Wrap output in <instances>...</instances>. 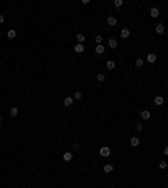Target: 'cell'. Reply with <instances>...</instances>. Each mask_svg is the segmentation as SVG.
Segmentation results:
<instances>
[{
	"label": "cell",
	"mask_w": 168,
	"mask_h": 188,
	"mask_svg": "<svg viewBox=\"0 0 168 188\" xmlns=\"http://www.w3.org/2000/svg\"><path fill=\"white\" fill-rule=\"evenodd\" d=\"M99 155L103 156V158H108V156L111 155V148H108V146H103V148L99 149Z\"/></svg>",
	"instance_id": "obj_1"
},
{
	"label": "cell",
	"mask_w": 168,
	"mask_h": 188,
	"mask_svg": "<svg viewBox=\"0 0 168 188\" xmlns=\"http://www.w3.org/2000/svg\"><path fill=\"white\" fill-rule=\"evenodd\" d=\"M140 116H141V119H145V121H148L150 118H151V112L148 111V109H143V111L140 112Z\"/></svg>",
	"instance_id": "obj_2"
},
{
	"label": "cell",
	"mask_w": 168,
	"mask_h": 188,
	"mask_svg": "<svg viewBox=\"0 0 168 188\" xmlns=\"http://www.w3.org/2000/svg\"><path fill=\"white\" fill-rule=\"evenodd\" d=\"M129 144H131L133 148H136V146H140V138H138V136H133L131 140H129Z\"/></svg>",
	"instance_id": "obj_3"
},
{
	"label": "cell",
	"mask_w": 168,
	"mask_h": 188,
	"mask_svg": "<svg viewBox=\"0 0 168 188\" xmlns=\"http://www.w3.org/2000/svg\"><path fill=\"white\" fill-rule=\"evenodd\" d=\"M156 59H158V56H156V54H148V56H146V60H148L150 64H155Z\"/></svg>",
	"instance_id": "obj_4"
},
{
	"label": "cell",
	"mask_w": 168,
	"mask_h": 188,
	"mask_svg": "<svg viewBox=\"0 0 168 188\" xmlns=\"http://www.w3.org/2000/svg\"><path fill=\"white\" fill-rule=\"evenodd\" d=\"M129 34H131V32H129V29H126V27H124L123 30H121V34H119V35H121V39H128V37H129Z\"/></svg>",
	"instance_id": "obj_5"
},
{
	"label": "cell",
	"mask_w": 168,
	"mask_h": 188,
	"mask_svg": "<svg viewBox=\"0 0 168 188\" xmlns=\"http://www.w3.org/2000/svg\"><path fill=\"white\" fill-rule=\"evenodd\" d=\"M108 24L111 25V27H114V25L118 24V19H116V17H113V15H109L108 17Z\"/></svg>",
	"instance_id": "obj_6"
},
{
	"label": "cell",
	"mask_w": 168,
	"mask_h": 188,
	"mask_svg": "<svg viewBox=\"0 0 168 188\" xmlns=\"http://www.w3.org/2000/svg\"><path fill=\"white\" fill-rule=\"evenodd\" d=\"M108 45H109V49H116L118 47V40L116 39H109L108 40Z\"/></svg>",
	"instance_id": "obj_7"
},
{
	"label": "cell",
	"mask_w": 168,
	"mask_h": 188,
	"mask_svg": "<svg viewBox=\"0 0 168 188\" xmlns=\"http://www.w3.org/2000/svg\"><path fill=\"white\" fill-rule=\"evenodd\" d=\"M72 103H74V97H71V96H67V97L64 99V106H66V108L72 106Z\"/></svg>",
	"instance_id": "obj_8"
},
{
	"label": "cell",
	"mask_w": 168,
	"mask_h": 188,
	"mask_svg": "<svg viewBox=\"0 0 168 188\" xmlns=\"http://www.w3.org/2000/svg\"><path fill=\"white\" fill-rule=\"evenodd\" d=\"M114 67H116V62H114V60H108V62H106V69H108V71H113Z\"/></svg>",
	"instance_id": "obj_9"
},
{
	"label": "cell",
	"mask_w": 168,
	"mask_h": 188,
	"mask_svg": "<svg viewBox=\"0 0 168 188\" xmlns=\"http://www.w3.org/2000/svg\"><path fill=\"white\" fill-rule=\"evenodd\" d=\"M150 15H151L153 19H156V17L160 15V10H158V8H156V7H153L151 10H150Z\"/></svg>",
	"instance_id": "obj_10"
},
{
	"label": "cell",
	"mask_w": 168,
	"mask_h": 188,
	"mask_svg": "<svg viewBox=\"0 0 168 188\" xmlns=\"http://www.w3.org/2000/svg\"><path fill=\"white\" fill-rule=\"evenodd\" d=\"M155 30H156V34H165V25L163 24H158L155 27Z\"/></svg>",
	"instance_id": "obj_11"
},
{
	"label": "cell",
	"mask_w": 168,
	"mask_h": 188,
	"mask_svg": "<svg viewBox=\"0 0 168 188\" xmlns=\"http://www.w3.org/2000/svg\"><path fill=\"white\" fill-rule=\"evenodd\" d=\"M62 160H64V161H72V153L71 151L64 153V155H62Z\"/></svg>",
	"instance_id": "obj_12"
},
{
	"label": "cell",
	"mask_w": 168,
	"mask_h": 188,
	"mask_svg": "<svg viewBox=\"0 0 168 188\" xmlns=\"http://www.w3.org/2000/svg\"><path fill=\"white\" fill-rule=\"evenodd\" d=\"M74 51H76L77 54H81V52H84V44H76V45H74Z\"/></svg>",
	"instance_id": "obj_13"
},
{
	"label": "cell",
	"mask_w": 168,
	"mask_h": 188,
	"mask_svg": "<svg viewBox=\"0 0 168 188\" xmlns=\"http://www.w3.org/2000/svg\"><path fill=\"white\" fill-rule=\"evenodd\" d=\"M76 40H77V44H84V40H86L84 34H77V35H76Z\"/></svg>",
	"instance_id": "obj_14"
},
{
	"label": "cell",
	"mask_w": 168,
	"mask_h": 188,
	"mask_svg": "<svg viewBox=\"0 0 168 188\" xmlns=\"http://www.w3.org/2000/svg\"><path fill=\"white\" fill-rule=\"evenodd\" d=\"M96 54H98V56H101V54H104V45H103V44L96 45Z\"/></svg>",
	"instance_id": "obj_15"
},
{
	"label": "cell",
	"mask_w": 168,
	"mask_h": 188,
	"mask_svg": "<svg viewBox=\"0 0 168 188\" xmlns=\"http://www.w3.org/2000/svg\"><path fill=\"white\" fill-rule=\"evenodd\" d=\"M7 37H8V39H15V37H17V30H14V29H12V30H8Z\"/></svg>",
	"instance_id": "obj_16"
},
{
	"label": "cell",
	"mask_w": 168,
	"mask_h": 188,
	"mask_svg": "<svg viewBox=\"0 0 168 188\" xmlns=\"http://www.w3.org/2000/svg\"><path fill=\"white\" fill-rule=\"evenodd\" d=\"M72 97H74V101H79L81 97H82V92H81V91H76V92H74V96H72Z\"/></svg>",
	"instance_id": "obj_17"
},
{
	"label": "cell",
	"mask_w": 168,
	"mask_h": 188,
	"mask_svg": "<svg viewBox=\"0 0 168 188\" xmlns=\"http://www.w3.org/2000/svg\"><path fill=\"white\" fill-rule=\"evenodd\" d=\"M155 104H156V106H161V104H163V97H161V96H156L155 97Z\"/></svg>",
	"instance_id": "obj_18"
},
{
	"label": "cell",
	"mask_w": 168,
	"mask_h": 188,
	"mask_svg": "<svg viewBox=\"0 0 168 188\" xmlns=\"http://www.w3.org/2000/svg\"><path fill=\"white\" fill-rule=\"evenodd\" d=\"M17 114H19V108H10V116L15 118Z\"/></svg>",
	"instance_id": "obj_19"
},
{
	"label": "cell",
	"mask_w": 168,
	"mask_h": 188,
	"mask_svg": "<svg viewBox=\"0 0 168 188\" xmlns=\"http://www.w3.org/2000/svg\"><path fill=\"white\" fill-rule=\"evenodd\" d=\"M113 171V165H104V173H111Z\"/></svg>",
	"instance_id": "obj_20"
},
{
	"label": "cell",
	"mask_w": 168,
	"mask_h": 188,
	"mask_svg": "<svg viewBox=\"0 0 168 188\" xmlns=\"http://www.w3.org/2000/svg\"><path fill=\"white\" fill-rule=\"evenodd\" d=\"M96 45H99V44H103V35H96Z\"/></svg>",
	"instance_id": "obj_21"
},
{
	"label": "cell",
	"mask_w": 168,
	"mask_h": 188,
	"mask_svg": "<svg viewBox=\"0 0 168 188\" xmlns=\"http://www.w3.org/2000/svg\"><path fill=\"white\" fill-rule=\"evenodd\" d=\"M143 64H145L143 59H136V67H143Z\"/></svg>",
	"instance_id": "obj_22"
},
{
	"label": "cell",
	"mask_w": 168,
	"mask_h": 188,
	"mask_svg": "<svg viewBox=\"0 0 168 188\" xmlns=\"http://www.w3.org/2000/svg\"><path fill=\"white\" fill-rule=\"evenodd\" d=\"M158 166H160L161 170H165V168L168 166V161H160V165H158Z\"/></svg>",
	"instance_id": "obj_23"
},
{
	"label": "cell",
	"mask_w": 168,
	"mask_h": 188,
	"mask_svg": "<svg viewBox=\"0 0 168 188\" xmlns=\"http://www.w3.org/2000/svg\"><path fill=\"white\" fill-rule=\"evenodd\" d=\"M98 81H99V82H103V81H106V77H104V74H98Z\"/></svg>",
	"instance_id": "obj_24"
},
{
	"label": "cell",
	"mask_w": 168,
	"mask_h": 188,
	"mask_svg": "<svg viewBox=\"0 0 168 188\" xmlns=\"http://www.w3.org/2000/svg\"><path fill=\"white\" fill-rule=\"evenodd\" d=\"M123 5V0H114V7H121Z\"/></svg>",
	"instance_id": "obj_25"
},
{
	"label": "cell",
	"mask_w": 168,
	"mask_h": 188,
	"mask_svg": "<svg viewBox=\"0 0 168 188\" xmlns=\"http://www.w3.org/2000/svg\"><path fill=\"white\" fill-rule=\"evenodd\" d=\"M136 131H138V133L143 131V124H136Z\"/></svg>",
	"instance_id": "obj_26"
},
{
	"label": "cell",
	"mask_w": 168,
	"mask_h": 188,
	"mask_svg": "<svg viewBox=\"0 0 168 188\" xmlns=\"http://www.w3.org/2000/svg\"><path fill=\"white\" fill-rule=\"evenodd\" d=\"M72 148L77 151V149H81V144H79V143H74V144H72Z\"/></svg>",
	"instance_id": "obj_27"
},
{
	"label": "cell",
	"mask_w": 168,
	"mask_h": 188,
	"mask_svg": "<svg viewBox=\"0 0 168 188\" xmlns=\"http://www.w3.org/2000/svg\"><path fill=\"white\" fill-rule=\"evenodd\" d=\"M163 153H165V156H168V146H165V148H163Z\"/></svg>",
	"instance_id": "obj_28"
},
{
	"label": "cell",
	"mask_w": 168,
	"mask_h": 188,
	"mask_svg": "<svg viewBox=\"0 0 168 188\" xmlns=\"http://www.w3.org/2000/svg\"><path fill=\"white\" fill-rule=\"evenodd\" d=\"M4 20H5V17L2 15V14H0V24H4Z\"/></svg>",
	"instance_id": "obj_29"
},
{
	"label": "cell",
	"mask_w": 168,
	"mask_h": 188,
	"mask_svg": "<svg viewBox=\"0 0 168 188\" xmlns=\"http://www.w3.org/2000/svg\"><path fill=\"white\" fill-rule=\"evenodd\" d=\"M0 123H2V116H0Z\"/></svg>",
	"instance_id": "obj_30"
},
{
	"label": "cell",
	"mask_w": 168,
	"mask_h": 188,
	"mask_svg": "<svg viewBox=\"0 0 168 188\" xmlns=\"http://www.w3.org/2000/svg\"><path fill=\"white\" fill-rule=\"evenodd\" d=\"M0 66H2V62H0Z\"/></svg>",
	"instance_id": "obj_31"
}]
</instances>
